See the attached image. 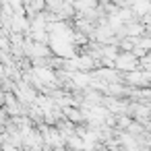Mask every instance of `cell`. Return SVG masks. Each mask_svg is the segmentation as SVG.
Here are the masks:
<instances>
[{
    "mask_svg": "<svg viewBox=\"0 0 151 151\" xmlns=\"http://www.w3.org/2000/svg\"><path fill=\"white\" fill-rule=\"evenodd\" d=\"M116 68H118L120 73L137 70V68H141V58H139L134 52H120L118 58H116Z\"/></svg>",
    "mask_w": 151,
    "mask_h": 151,
    "instance_id": "cell-1",
    "label": "cell"
},
{
    "mask_svg": "<svg viewBox=\"0 0 151 151\" xmlns=\"http://www.w3.org/2000/svg\"><path fill=\"white\" fill-rule=\"evenodd\" d=\"M124 83L130 85V87H147V85H151V81H149V70L137 68V70L124 73Z\"/></svg>",
    "mask_w": 151,
    "mask_h": 151,
    "instance_id": "cell-2",
    "label": "cell"
},
{
    "mask_svg": "<svg viewBox=\"0 0 151 151\" xmlns=\"http://www.w3.org/2000/svg\"><path fill=\"white\" fill-rule=\"evenodd\" d=\"M27 151H52V149H50V147H48V145H46V147H44V149H27Z\"/></svg>",
    "mask_w": 151,
    "mask_h": 151,
    "instance_id": "cell-3",
    "label": "cell"
}]
</instances>
